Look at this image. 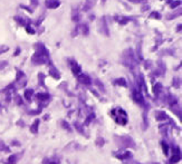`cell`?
<instances>
[{
  "instance_id": "obj_11",
  "label": "cell",
  "mask_w": 182,
  "mask_h": 164,
  "mask_svg": "<svg viewBox=\"0 0 182 164\" xmlns=\"http://www.w3.org/2000/svg\"><path fill=\"white\" fill-rule=\"evenodd\" d=\"M179 5H181V1H176V2H172L171 3V8H176V7H178Z\"/></svg>"
},
{
  "instance_id": "obj_7",
  "label": "cell",
  "mask_w": 182,
  "mask_h": 164,
  "mask_svg": "<svg viewBox=\"0 0 182 164\" xmlns=\"http://www.w3.org/2000/svg\"><path fill=\"white\" fill-rule=\"evenodd\" d=\"M161 84H156L155 86H154V93H155V95H159V92H160V89H161Z\"/></svg>"
},
{
  "instance_id": "obj_5",
  "label": "cell",
  "mask_w": 182,
  "mask_h": 164,
  "mask_svg": "<svg viewBox=\"0 0 182 164\" xmlns=\"http://www.w3.org/2000/svg\"><path fill=\"white\" fill-rule=\"evenodd\" d=\"M71 65H72V71H74L75 74H78V73L81 71V66H79L76 61L73 60L72 63H71Z\"/></svg>"
},
{
  "instance_id": "obj_3",
  "label": "cell",
  "mask_w": 182,
  "mask_h": 164,
  "mask_svg": "<svg viewBox=\"0 0 182 164\" xmlns=\"http://www.w3.org/2000/svg\"><path fill=\"white\" fill-rule=\"evenodd\" d=\"M134 100L139 104H143V102H144L143 96H142L139 92H134Z\"/></svg>"
},
{
  "instance_id": "obj_2",
  "label": "cell",
  "mask_w": 182,
  "mask_h": 164,
  "mask_svg": "<svg viewBox=\"0 0 182 164\" xmlns=\"http://www.w3.org/2000/svg\"><path fill=\"white\" fill-rule=\"evenodd\" d=\"M45 5L49 9H56L60 6V1L59 0H46Z\"/></svg>"
},
{
  "instance_id": "obj_9",
  "label": "cell",
  "mask_w": 182,
  "mask_h": 164,
  "mask_svg": "<svg viewBox=\"0 0 182 164\" xmlns=\"http://www.w3.org/2000/svg\"><path fill=\"white\" fill-rule=\"evenodd\" d=\"M8 50V47L5 45H1L0 46V54H3V53H6Z\"/></svg>"
},
{
  "instance_id": "obj_16",
  "label": "cell",
  "mask_w": 182,
  "mask_h": 164,
  "mask_svg": "<svg viewBox=\"0 0 182 164\" xmlns=\"http://www.w3.org/2000/svg\"><path fill=\"white\" fill-rule=\"evenodd\" d=\"M130 1H131V2H133V3H135V2H140V1H141V0H130Z\"/></svg>"
},
{
  "instance_id": "obj_14",
  "label": "cell",
  "mask_w": 182,
  "mask_h": 164,
  "mask_svg": "<svg viewBox=\"0 0 182 164\" xmlns=\"http://www.w3.org/2000/svg\"><path fill=\"white\" fill-rule=\"evenodd\" d=\"M31 94H33V90H31V89L27 90V92H26V97H27V98H30V96H31Z\"/></svg>"
},
{
  "instance_id": "obj_4",
  "label": "cell",
  "mask_w": 182,
  "mask_h": 164,
  "mask_svg": "<svg viewBox=\"0 0 182 164\" xmlns=\"http://www.w3.org/2000/svg\"><path fill=\"white\" fill-rule=\"evenodd\" d=\"M78 79H79V82H81V83L86 84V85L91 84V78L88 77L87 75H81V76L78 77Z\"/></svg>"
},
{
  "instance_id": "obj_15",
  "label": "cell",
  "mask_w": 182,
  "mask_h": 164,
  "mask_svg": "<svg viewBox=\"0 0 182 164\" xmlns=\"http://www.w3.org/2000/svg\"><path fill=\"white\" fill-rule=\"evenodd\" d=\"M6 65H7V63H6V61H3V63H0V67L2 68L3 66H6Z\"/></svg>"
},
{
  "instance_id": "obj_18",
  "label": "cell",
  "mask_w": 182,
  "mask_h": 164,
  "mask_svg": "<svg viewBox=\"0 0 182 164\" xmlns=\"http://www.w3.org/2000/svg\"><path fill=\"white\" fill-rule=\"evenodd\" d=\"M103 1H105V0H103Z\"/></svg>"
},
{
  "instance_id": "obj_6",
  "label": "cell",
  "mask_w": 182,
  "mask_h": 164,
  "mask_svg": "<svg viewBox=\"0 0 182 164\" xmlns=\"http://www.w3.org/2000/svg\"><path fill=\"white\" fill-rule=\"evenodd\" d=\"M116 20H118L122 25H125V24L129 21V18H125V17H116Z\"/></svg>"
},
{
  "instance_id": "obj_1",
  "label": "cell",
  "mask_w": 182,
  "mask_h": 164,
  "mask_svg": "<svg viewBox=\"0 0 182 164\" xmlns=\"http://www.w3.org/2000/svg\"><path fill=\"white\" fill-rule=\"evenodd\" d=\"M40 47H42V50H37V53L33 57V61L35 64H45L47 61V56H48L47 50L44 46L40 45Z\"/></svg>"
},
{
  "instance_id": "obj_8",
  "label": "cell",
  "mask_w": 182,
  "mask_h": 164,
  "mask_svg": "<svg viewBox=\"0 0 182 164\" xmlns=\"http://www.w3.org/2000/svg\"><path fill=\"white\" fill-rule=\"evenodd\" d=\"M116 84H120V85H122V86H126V82L124 81L123 78H120V79H117Z\"/></svg>"
},
{
  "instance_id": "obj_10",
  "label": "cell",
  "mask_w": 182,
  "mask_h": 164,
  "mask_svg": "<svg viewBox=\"0 0 182 164\" xmlns=\"http://www.w3.org/2000/svg\"><path fill=\"white\" fill-rule=\"evenodd\" d=\"M50 74H52L53 76H56V78H59V74L57 73L56 69H52V71H50Z\"/></svg>"
},
{
  "instance_id": "obj_17",
  "label": "cell",
  "mask_w": 182,
  "mask_h": 164,
  "mask_svg": "<svg viewBox=\"0 0 182 164\" xmlns=\"http://www.w3.org/2000/svg\"><path fill=\"white\" fill-rule=\"evenodd\" d=\"M49 164H55V163H54V162H52V163H49Z\"/></svg>"
},
{
  "instance_id": "obj_13",
  "label": "cell",
  "mask_w": 182,
  "mask_h": 164,
  "mask_svg": "<svg viewBox=\"0 0 182 164\" xmlns=\"http://www.w3.org/2000/svg\"><path fill=\"white\" fill-rule=\"evenodd\" d=\"M36 127H38V121L34 123V127H31V131H33V132H36Z\"/></svg>"
},
{
  "instance_id": "obj_12",
  "label": "cell",
  "mask_w": 182,
  "mask_h": 164,
  "mask_svg": "<svg viewBox=\"0 0 182 164\" xmlns=\"http://www.w3.org/2000/svg\"><path fill=\"white\" fill-rule=\"evenodd\" d=\"M151 18H158V19H159L160 18V16H159V13H151Z\"/></svg>"
}]
</instances>
